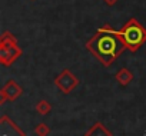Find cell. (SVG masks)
I'll return each instance as SVG.
<instances>
[{
  "instance_id": "1",
  "label": "cell",
  "mask_w": 146,
  "mask_h": 136,
  "mask_svg": "<svg viewBox=\"0 0 146 136\" xmlns=\"http://www.w3.org/2000/svg\"><path fill=\"white\" fill-rule=\"evenodd\" d=\"M126 44L119 33L109 23L103 25L86 43V50L90 52L105 67H109L126 50Z\"/></svg>"
},
{
  "instance_id": "2",
  "label": "cell",
  "mask_w": 146,
  "mask_h": 136,
  "mask_svg": "<svg viewBox=\"0 0 146 136\" xmlns=\"http://www.w3.org/2000/svg\"><path fill=\"white\" fill-rule=\"evenodd\" d=\"M119 33L129 52H137L146 43V27L135 17H130L120 29Z\"/></svg>"
},
{
  "instance_id": "3",
  "label": "cell",
  "mask_w": 146,
  "mask_h": 136,
  "mask_svg": "<svg viewBox=\"0 0 146 136\" xmlns=\"http://www.w3.org/2000/svg\"><path fill=\"white\" fill-rule=\"evenodd\" d=\"M22 53L23 52L19 47L15 34H12L10 32H3L0 37V63L9 67L22 56Z\"/></svg>"
},
{
  "instance_id": "4",
  "label": "cell",
  "mask_w": 146,
  "mask_h": 136,
  "mask_svg": "<svg viewBox=\"0 0 146 136\" xmlns=\"http://www.w3.org/2000/svg\"><path fill=\"white\" fill-rule=\"evenodd\" d=\"M79 85V79L73 75L69 69H63L56 78H54V86L64 95L73 92Z\"/></svg>"
},
{
  "instance_id": "5",
  "label": "cell",
  "mask_w": 146,
  "mask_h": 136,
  "mask_svg": "<svg viewBox=\"0 0 146 136\" xmlns=\"http://www.w3.org/2000/svg\"><path fill=\"white\" fill-rule=\"evenodd\" d=\"M23 93V88L15 80V79H9L5 86L0 90V105L9 102H15L16 99H19Z\"/></svg>"
},
{
  "instance_id": "6",
  "label": "cell",
  "mask_w": 146,
  "mask_h": 136,
  "mask_svg": "<svg viewBox=\"0 0 146 136\" xmlns=\"http://www.w3.org/2000/svg\"><path fill=\"white\" fill-rule=\"evenodd\" d=\"M0 136H27L9 116L3 115L0 117Z\"/></svg>"
},
{
  "instance_id": "7",
  "label": "cell",
  "mask_w": 146,
  "mask_h": 136,
  "mask_svg": "<svg viewBox=\"0 0 146 136\" xmlns=\"http://www.w3.org/2000/svg\"><path fill=\"white\" fill-rule=\"evenodd\" d=\"M83 136H113L112 132L102 123V122H95L86 132Z\"/></svg>"
},
{
  "instance_id": "8",
  "label": "cell",
  "mask_w": 146,
  "mask_h": 136,
  "mask_svg": "<svg viewBox=\"0 0 146 136\" xmlns=\"http://www.w3.org/2000/svg\"><path fill=\"white\" fill-rule=\"evenodd\" d=\"M115 79L117 80V83H119L120 86L126 88V86H129L130 82L133 80V73H132L129 69H126V67H122V69L115 75Z\"/></svg>"
},
{
  "instance_id": "9",
  "label": "cell",
  "mask_w": 146,
  "mask_h": 136,
  "mask_svg": "<svg viewBox=\"0 0 146 136\" xmlns=\"http://www.w3.org/2000/svg\"><path fill=\"white\" fill-rule=\"evenodd\" d=\"M36 112L39 113V115H42V116H46V115H49L50 112H52V105L47 102V100H39L37 103H36Z\"/></svg>"
},
{
  "instance_id": "10",
  "label": "cell",
  "mask_w": 146,
  "mask_h": 136,
  "mask_svg": "<svg viewBox=\"0 0 146 136\" xmlns=\"http://www.w3.org/2000/svg\"><path fill=\"white\" fill-rule=\"evenodd\" d=\"M50 126L46 125V123H39L35 126V133L36 136H49L50 135Z\"/></svg>"
},
{
  "instance_id": "11",
  "label": "cell",
  "mask_w": 146,
  "mask_h": 136,
  "mask_svg": "<svg viewBox=\"0 0 146 136\" xmlns=\"http://www.w3.org/2000/svg\"><path fill=\"white\" fill-rule=\"evenodd\" d=\"M103 2H105L108 6H115V5L119 2V0H103Z\"/></svg>"
},
{
  "instance_id": "12",
  "label": "cell",
  "mask_w": 146,
  "mask_h": 136,
  "mask_svg": "<svg viewBox=\"0 0 146 136\" xmlns=\"http://www.w3.org/2000/svg\"><path fill=\"white\" fill-rule=\"evenodd\" d=\"M32 2H36V0H32Z\"/></svg>"
}]
</instances>
